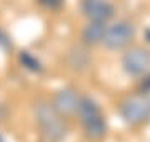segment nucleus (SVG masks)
I'll return each instance as SVG.
<instances>
[{"label": "nucleus", "mask_w": 150, "mask_h": 142, "mask_svg": "<svg viewBox=\"0 0 150 142\" xmlns=\"http://www.w3.org/2000/svg\"><path fill=\"white\" fill-rule=\"evenodd\" d=\"M80 99L77 97L74 90H60L54 99V109L59 114H72L77 112Z\"/></svg>", "instance_id": "7"}, {"label": "nucleus", "mask_w": 150, "mask_h": 142, "mask_svg": "<svg viewBox=\"0 0 150 142\" xmlns=\"http://www.w3.org/2000/svg\"><path fill=\"white\" fill-rule=\"evenodd\" d=\"M120 114L129 124H142L150 119V99L144 95L127 97L120 104Z\"/></svg>", "instance_id": "3"}, {"label": "nucleus", "mask_w": 150, "mask_h": 142, "mask_svg": "<svg viewBox=\"0 0 150 142\" xmlns=\"http://www.w3.org/2000/svg\"><path fill=\"white\" fill-rule=\"evenodd\" d=\"M82 12L90 22H107L113 15V5L107 0H82Z\"/></svg>", "instance_id": "6"}, {"label": "nucleus", "mask_w": 150, "mask_h": 142, "mask_svg": "<svg viewBox=\"0 0 150 142\" xmlns=\"http://www.w3.org/2000/svg\"><path fill=\"white\" fill-rule=\"evenodd\" d=\"M37 122L42 131V136L48 142H59L65 137V124L54 105L40 104L37 107Z\"/></svg>", "instance_id": "1"}, {"label": "nucleus", "mask_w": 150, "mask_h": 142, "mask_svg": "<svg viewBox=\"0 0 150 142\" xmlns=\"http://www.w3.org/2000/svg\"><path fill=\"white\" fill-rule=\"evenodd\" d=\"M79 115L82 119V124L85 127L87 134L93 139H100L105 134V120H103L98 105L90 99H80L79 102Z\"/></svg>", "instance_id": "2"}, {"label": "nucleus", "mask_w": 150, "mask_h": 142, "mask_svg": "<svg viewBox=\"0 0 150 142\" xmlns=\"http://www.w3.org/2000/svg\"><path fill=\"white\" fill-rule=\"evenodd\" d=\"M123 69L130 75H142L150 67V54L145 49H132L123 55Z\"/></svg>", "instance_id": "5"}, {"label": "nucleus", "mask_w": 150, "mask_h": 142, "mask_svg": "<svg viewBox=\"0 0 150 142\" xmlns=\"http://www.w3.org/2000/svg\"><path fill=\"white\" fill-rule=\"evenodd\" d=\"M38 2H40L45 9L54 10V9H59V7L62 5V2H64V0H38Z\"/></svg>", "instance_id": "9"}, {"label": "nucleus", "mask_w": 150, "mask_h": 142, "mask_svg": "<svg viewBox=\"0 0 150 142\" xmlns=\"http://www.w3.org/2000/svg\"><path fill=\"white\" fill-rule=\"evenodd\" d=\"M105 28H107V25L103 22H90L85 28H83V32H82L83 42H85V44H90V45H95V44H98V42H102Z\"/></svg>", "instance_id": "8"}, {"label": "nucleus", "mask_w": 150, "mask_h": 142, "mask_svg": "<svg viewBox=\"0 0 150 142\" xmlns=\"http://www.w3.org/2000/svg\"><path fill=\"white\" fill-rule=\"evenodd\" d=\"M134 25L130 22H125V20H120V22H115L113 25L105 28V33H103V45L110 50H118L125 47L129 44L132 37H134Z\"/></svg>", "instance_id": "4"}]
</instances>
